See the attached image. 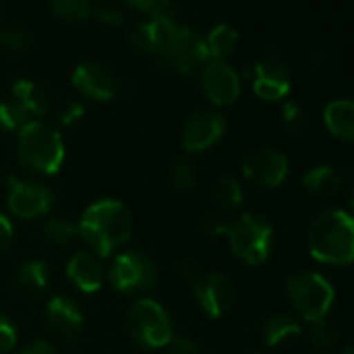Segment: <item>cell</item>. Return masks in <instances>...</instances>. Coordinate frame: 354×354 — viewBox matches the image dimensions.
Returning <instances> with one entry per match:
<instances>
[{"instance_id":"cell-1","label":"cell","mask_w":354,"mask_h":354,"mask_svg":"<svg viewBox=\"0 0 354 354\" xmlns=\"http://www.w3.org/2000/svg\"><path fill=\"white\" fill-rule=\"evenodd\" d=\"M77 230L80 238L96 257H109L129 240L133 232V219L121 201L104 198L84 211Z\"/></svg>"},{"instance_id":"cell-2","label":"cell","mask_w":354,"mask_h":354,"mask_svg":"<svg viewBox=\"0 0 354 354\" xmlns=\"http://www.w3.org/2000/svg\"><path fill=\"white\" fill-rule=\"evenodd\" d=\"M310 254L329 265H348L354 261V219L344 211L319 215L308 230Z\"/></svg>"},{"instance_id":"cell-3","label":"cell","mask_w":354,"mask_h":354,"mask_svg":"<svg viewBox=\"0 0 354 354\" xmlns=\"http://www.w3.org/2000/svg\"><path fill=\"white\" fill-rule=\"evenodd\" d=\"M19 162L36 175H55L65 160V144L57 127L44 121H30L17 140Z\"/></svg>"},{"instance_id":"cell-4","label":"cell","mask_w":354,"mask_h":354,"mask_svg":"<svg viewBox=\"0 0 354 354\" xmlns=\"http://www.w3.org/2000/svg\"><path fill=\"white\" fill-rule=\"evenodd\" d=\"M125 331L142 348H165L173 337L167 310L152 298H142L125 313Z\"/></svg>"},{"instance_id":"cell-5","label":"cell","mask_w":354,"mask_h":354,"mask_svg":"<svg viewBox=\"0 0 354 354\" xmlns=\"http://www.w3.org/2000/svg\"><path fill=\"white\" fill-rule=\"evenodd\" d=\"M225 236L234 254L248 265H261L271 254L273 227L257 213H244L236 223H230Z\"/></svg>"},{"instance_id":"cell-6","label":"cell","mask_w":354,"mask_h":354,"mask_svg":"<svg viewBox=\"0 0 354 354\" xmlns=\"http://www.w3.org/2000/svg\"><path fill=\"white\" fill-rule=\"evenodd\" d=\"M286 294L292 306L296 308V313L310 323L323 321L335 296L331 283L319 273H310V271H300L288 277Z\"/></svg>"},{"instance_id":"cell-7","label":"cell","mask_w":354,"mask_h":354,"mask_svg":"<svg viewBox=\"0 0 354 354\" xmlns=\"http://www.w3.org/2000/svg\"><path fill=\"white\" fill-rule=\"evenodd\" d=\"M158 57L167 67L173 71L188 75L194 69L203 67L209 57L205 48V38L190 26H177L165 46L160 48Z\"/></svg>"},{"instance_id":"cell-8","label":"cell","mask_w":354,"mask_h":354,"mask_svg":"<svg viewBox=\"0 0 354 354\" xmlns=\"http://www.w3.org/2000/svg\"><path fill=\"white\" fill-rule=\"evenodd\" d=\"M156 279H158L156 263L140 250H129L119 254L109 269L111 286L123 294L146 292L156 283Z\"/></svg>"},{"instance_id":"cell-9","label":"cell","mask_w":354,"mask_h":354,"mask_svg":"<svg viewBox=\"0 0 354 354\" xmlns=\"http://www.w3.org/2000/svg\"><path fill=\"white\" fill-rule=\"evenodd\" d=\"M7 207L17 219L32 221L42 215H48V211L53 209L55 194L48 186L30 180H19L15 175H7Z\"/></svg>"},{"instance_id":"cell-10","label":"cell","mask_w":354,"mask_h":354,"mask_svg":"<svg viewBox=\"0 0 354 354\" xmlns=\"http://www.w3.org/2000/svg\"><path fill=\"white\" fill-rule=\"evenodd\" d=\"M201 88L213 104L227 106L238 100L242 84L240 75L230 63L211 59L201 69Z\"/></svg>"},{"instance_id":"cell-11","label":"cell","mask_w":354,"mask_h":354,"mask_svg":"<svg viewBox=\"0 0 354 354\" xmlns=\"http://www.w3.org/2000/svg\"><path fill=\"white\" fill-rule=\"evenodd\" d=\"M242 173L252 184L275 188L288 175V158L273 148H257L242 160Z\"/></svg>"},{"instance_id":"cell-12","label":"cell","mask_w":354,"mask_h":354,"mask_svg":"<svg viewBox=\"0 0 354 354\" xmlns=\"http://www.w3.org/2000/svg\"><path fill=\"white\" fill-rule=\"evenodd\" d=\"M194 296H196L201 308L209 317L219 319L232 308L236 292H234V283L227 275L209 271V273L198 275V279L194 281Z\"/></svg>"},{"instance_id":"cell-13","label":"cell","mask_w":354,"mask_h":354,"mask_svg":"<svg viewBox=\"0 0 354 354\" xmlns=\"http://www.w3.org/2000/svg\"><path fill=\"white\" fill-rule=\"evenodd\" d=\"M225 119L213 111H196L184 125L182 144L188 152H205L225 136Z\"/></svg>"},{"instance_id":"cell-14","label":"cell","mask_w":354,"mask_h":354,"mask_svg":"<svg viewBox=\"0 0 354 354\" xmlns=\"http://www.w3.org/2000/svg\"><path fill=\"white\" fill-rule=\"evenodd\" d=\"M73 88L88 100L94 102H109L115 98L119 86L115 75L100 63L94 61H86L82 65L75 67L73 71Z\"/></svg>"},{"instance_id":"cell-15","label":"cell","mask_w":354,"mask_h":354,"mask_svg":"<svg viewBox=\"0 0 354 354\" xmlns=\"http://www.w3.org/2000/svg\"><path fill=\"white\" fill-rule=\"evenodd\" d=\"M248 80L259 98L275 102L290 92V71L279 61H261L248 71Z\"/></svg>"},{"instance_id":"cell-16","label":"cell","mask_w":354,"mask_h":354,"mask_svg":"<svg viewBox=\"0 0 354 354\" xmlns=\"http://www.w3.org/2000/svg\"><path fill=\"white\" fill-rule=\"evenodd\" d=\"M177 26L180 24L169 15L152 17V19H146L144 24L133 26L127 32V42L133 50L142 55H158Z\"/></svg>"},{"instance_id":"cell-17","label":"cell","mask_w":354,"mask_h":354,"mask_svg":"<svg viewBox=\"0 0 354 354\" xmlns=\"http://www.w3.org/2000/svg\"><path fill=\"white\" fill-rule=\"evenodd\" d=\"M44 319L53 333H57L63 339H71L80 333L84 325V310L73 298L55 296L46 304Z\"/></svg>"},{"instance_id":"cell-18","label":"cell","mask_w":354,"mask_h":354,"mask_svg":"<svg viewBox=\"0 0 354 354\" xmlns=\"http://www.w3.org/2000/svg\"><path fill=\"white\" fill-rule=\"evenodd\" d=\"M67 277L84 294H94L102 288L104 269L94 252H75L67 263Z\"/></svg>"},{"instance_id":"cell-19","label":"cell","mask_w":354,"mask_h":354,"mask_svg":"<svg viewBox=\"0 0 354 354\" xmlns=\"http://www.w3.org/2000/svg\"><path fill=\"white\" fill-rule=\"evenodd\" d=\"M11 98L15 102H19L28 115H36V117H44L50 113L53 100L46 92V88H42L40 84L32 82V80H17L11 86Z\"/></svg>"},{"instance_id":"cell-20","label":"cell","mask_w":354,"mask_h":354,"mask_svg":"<svg viewBox=\"0 0 354 354\" xmlns=\"http://www.w3.org/2000/svg\"><path fill=\"white\" fill-rule=\"evenodd\" d=\"M323 121L335 138L354 142V100H331L323 111Z\"/></svg>"},{"instance_id":"cell-21","label":"cell","mask_w":354,"mask_h":354,"mask_svg":"<svg viewBox=\"0 0 354 354\" xmlns=\"http://www.w3.org/2000/svg\"><path fill=\"white\" fill-rule=\"evenodd\" d=\"M48 281H50V271L44 261H30L15 275L17 292L28 300L42 296L48 288Z\"/></svg>"},{"instance_id":"cell-22","label":"cell","mask_w":354,"mask_h":354,"mask_svg":"<svg viewBox=\"0 0 354 354\" xmlns=\"http://www.w3.org/2000/svg\"><path fill=\"white\" fill-rule=\"evenodd\" d=\"M238 42H240V34H238L232 26H227V24L215 26V28L205 36V48H207L209 61H211V59L223 61L225 57H230V55L238 48Z\"/></svg>"},{"instance_id":"cell-23","label":"cell","mask_w":354,"mask_h":354,"mask_svg":"<svg viewBox=\"0 0 354 354\" xmlns=\"http://www.w3.org/2000/svg\"><path fill=\"white\" fill-rule=\"evenodd\" d=\"M261 335H263L267 346H279V344L300 335V323L292 315H283V313L271 315L263 323Z\"/></svg>"},{"instance_id":"cell-24","label":"cell","mask_w":354,"mask_h":354,"mask_svg":"<svg viewBox=\"0 0 354 354\" xmlns=\"http://www.w3.org/2000/svg\"><path fill=\"white\" fill-rule=\"evenodd\" d=\"M339 175L333 167L319 165L302 177V186L315 196H333L339 190Z\"/></svg>"},{"instance_id":"cell-25","label":"cell","mask_w":354,"mask_h":354,"mask_svg":"<svg viewBox=\"0 0 354 354\" xmlns=\"http://www.w3.org/2000/svg\"><path fill=\"white\" fill-rule=\"evenodd\" d=\"M42 236L46 240V244L63 248V246L73 244L80 238V230H77V223L63 219V217H55V219H48L44 223Z\"/></svg>"},{"instance_id":"cell-26","label":"cell","mask_w":354,"mask_h":354,"mask_svg":"<svg viewBox=\"0 0 354 354\" xmlns=\"http://www.w3.org/2000/svg\"><path fill=\"white\" fill-rule=\"evenodd\" d=\"M48 7L55 17L65 24H84L92 15L90 0H48Z\"/></svg>"},{"instance_id":"cell-27","label":"cell","mask_w":354,"mask_h":354,"mask_svg":"<svg viewBox=\"0 0 354 354\" xmlns=\"http://www.w3.org/2000/svg\"><path fill=\"white\" fill-rule=\"evenodd\" d=\"M213 201L219 209L230 211L242 205L244 201V190L240 182H236L234 177H221L213 188Z\"/></svg>"},{"instance_id":"cell-28","label":"cell","mask_w":354,"mask_h":354,"mask_svg":"<svg viewBox=\"0 0 354 354\" xmlns=\"http://www.w3.org/2000/svg\"><path fill=\"white\" fill-rule=\"evenodd\" d=\"M196 165L188 158H180L175 160L173 167L169 169V182L173 186V190L177 192H186L192 190L196 184Z\"/></svg>"},{"instance_id":"cell-29","label":"cell","mask_w":354,"mask_h":354,"mask_svg":"<svg viewBox=\"0 0 354 354\" xmlns=\"http://www.w3.org/2000/svg\"><path fill=\"white\" fill-rule=\"evenodd\" d=\"M30 123V115L26 109L13 98L0 100V127L7 131H21Z\"/></svg>"},{"instance_id":"cell-30","label":"cell","mask_w":354,"mask_h":354,"mask_svg":"<svg viewBox=\"0 0 354 354\" xmlns=\"http://www.w3.org/2000/svg\"><path fill=\"white\" fill-rule=\"evenodd\" d=\"M310 344L317 350H331L337 344V329L329 321H317L310 331Z\"/></svg>"},{"instance_id":"cell-31","label":"cell","mask_w":354,"mask_h":354,"mask_svg":"<svg viewBox=\"0 0 354 354\" xmlns=\"http://www.w3.org/2000/svg\"><path fill=\"white\" fill-rule=\"evenodd\" d=\"M0 44L11 53H24L30 48V36L21 28H5L0 30Z\"/></svg>"},{"instance_id":"cell-32","label":"cell","mask_w":354,"mask_h":354,"mask_svg":"<svg viewBox=\"0 0 354 354\" xmlns=\"http://www.w3.org/2000/svg\"><path fill=\"white\" fill-rule=\"evenodd\" d=\"M281 121H283V127L290 133H300L306 127V115H304L302 106L296 104V102H286L283 104V109H281Z\"/></svg>"},{"instance_id":"cell-33","label":"cell","mask_w":354,"mask_h":354,"mask_svg":"<svg viewBox=\"0 0 354 354\" xmlns=\"http://www.w3.org/2000/svg\"><path fill=\"white\" fill-rule=\"evenodd\" d=\"M125 3L131 9H136L138 13L146 15L148 19L165 15V11L169 7V0H125Z\"/></svg>"},{"instance_id":"cell-34","label":"cell","mask_w":354,"mask_h":354,"mask_svg":"<svg viewBox=\"0 0 354 354\" xmlns=\"http://www.w3.org/2000/svg\"><path fill=\"white\" fill-rule=\"evenodd\" d=\"M17 346V329L7 315L0 313V354H7Z\"/></svg>"},{"instance_id":"cell-35","label":"cell","mask_w":354,"mask_h":354,"mask_svg":"<svg viewBox=\"0 0 354 354\" xmlns=\"http://www.w3.org/2000/svg\"><path fill=\"white\" fill-rule=\"evenodd\" d=\"M201 230L211 236V238H217V236H225L227 230H230V223L225 221V217L221 213H207L203 219H201Z\"/></svg>"},{"instance_id":"cell-36","label":"cell","mask_w":354,"mask_h":354,"mask_svg":"<svg viewBox=\"0 0 354 354\" xmlns=\"http://www.w3.org/2000/svg\"><path fill=\"white\" fill-rule=\"evenodd\" d=\"M86 115V106L82 102H69L59 111V123L65 127H73L77 125Z\"/></svg>"},{"instance_id":"cell-37","label":"cell","mask_w":354,"mask_h":354,"mask_svg":"<svg viewBox=\"0 0 354 354\" xmlns=\"http://www.w3.org/2000/svg\"><path fill=\"white\" fill-rule=\"evenodd\" d=\"M92 15L100 24H104L109 28H115V26H121L123 24V15H121V11L115 5H100V7L92 9Z\"/></svg>"},{"instance_id":"cell-38","label":"cell","mask_w":354,"mask_h":354,"mask_svg":"<svg viewBox=\"0 0 354 354\" xmlns=\"http://www.w3.org/2000/svg\"><path fill=\"white\" fill-rule=\"evenodd\" d=\"M167 354H203V352L192 337H171V342L167 344Z\"/></svg>"},{"instance_id":"cell-39","label":"cell","mask_w":354,"mask_h":354,"mask_svg":"<svg viewBox=\"0 0 354 354\" xmlns=\"http://www.w3.org/2000/svg\"><path fill=\"white\" fill-rule=\"evenodd\" d=\"M11 240H13V225L5 215H0V254L9 248Z\"/></svg>"},{"instance_id":"cell-40","label":"cell","mask_w":354,"mask_h":354,"mask_svg":"<svg viewBox=\"0 0 354 354\" xmlns=\"http://www.w3.org/2000/svg\"><path fill=\"white\" fill-rule=\"evenodd\" d=\"M21 354H61L53 344H48V342H44V339H36V342H32V344H28L24 350H21Z\"/></svg>"},{"instance_id":"cell-41","label":"cell","mask_w":354,"mask_h":354,"mask_svg":"<svg viewBox=\"0 0 354 354\" xmlns=\"http://www.w3.org/2000/svg\"><path fill=\"white\" fill-rule=\"evenodd\" d=\"M177 273H180L188 281H196L198 275H201L196 265H194V261H190V259H182L180 263H177Z\"/></svg>"},{"instance_id":"cell-42","label":"cell","mask_w":354,"mask_h":354,"mask_svg":"<svg viewBox=\"0 0 354 354\" xmlns=\"http://www.w3.org/2000/svg\"><path fill=\"white\" fill-rule=\"evenodd\" d=\"M344 354H354V339L346 346V350H344Z\"/></svg>"},{"instance_id":"cell-43","label":"cell","mask_w":354,"mask_h":354,"mask_svg":"<svg viewBox=\"0 0 354 354\" xmlns=\"http://www.w3.org/2000/svg\"><path fill=\"white\" fill-rule=\"evenodd\" d=\"M350 205L354 207V186H352V190H350Z\"/></svg>"},{"instance_id":"cell-44","label":"cell","mask_w":354,"mask_h":354,"mask_svg":"<svg viewBox=\"0 0 354 354\" xmlns=\"http://www.w3.org/2000/svg\"><path fill=\"white\" fill-rule=\"evenodd\" d=\"M254 354H263V352H254Z\"/></svg>"}]
</instances>
